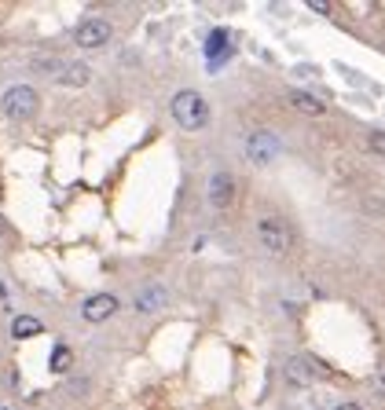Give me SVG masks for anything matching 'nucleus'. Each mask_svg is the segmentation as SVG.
<instances>
[{"instance_id": "obj_1", "label": "nucleus", "mask_w": 385, "mask_h": 410, "mask_svg": "<svg viewBox=\"0 0 385 410\" xmlns=\"http://www.w3.org/2000/svg\"><path fill=\"white\" fill-rule=\"evenodd\" d=\"M169 114H173V121L184 128V132H202L205 125H210V103L202 100V92L195 88H180L173 95V103H169Z\"/></svg>"}, {"instance_id": "obj_2", "label": "nucleus", "mask_w": 385, "mask_h": 410, "mask_svg": "<svg viewBox=\"0 0 385 410\" xmlns=\"http://www.w3.org/2000/svg\"><path fill=\"white\" fill-rule=\"evenodd\" d=\"M0 110L8 121H34L41 110V95L34 85H8L0 95Z\"/></svg>"}, {"instance_id": "obj_3", "label": "nucleus", "mask_w": 385, "mask_h": 410, "mask_svg": "<svg viewBox=\"0 0 385 410\" xmlns=\"http://www.w3.org/2000/svg\"><path fill=\"white\" fill-rule=\"evenodd\" d=\"M257 242H261L268 253L283 257V253L294 250V227L286 224L283 217H261L257 220Z\"/></svg>"}, {"instance_id": "obj_4", "label": "nucleus", "mask_w": 385, "mask_h": 410, "mask_svg": "<svg viewBox=\"0 0 385 410\" xmlns=\"http://www.w3.org/2000/svg\"><path fill=\"white\" fill-rule=\"evenodd\" d=\"M279 154H283V139L276 132H264V128H261V132H253L246 139V161H250V165H257V169L276 165Z\"/></svg>"}, {"instance_id": "obj_5", "label": "nucleus", "mask_w": 385, "mask_h": 410, "mask_svg": "<svg viewBox=\"0 0 385 410\" xmlns=\"http://www.w3.org/2000/svg\"><path fill=\"white\" fill-rule=\"evenodd\" d=\"M110 37H114V26H110L107 19H100V15H92V19H81V26L74 29V44L85 48V52L110 44Z\"/></svg>"}, {"instance_id": "obj_6", "label": "nucleus", "mask_w": 385, "mask_h": 410, "mask_svg": "<svg viewBox=\"0 0 385 410\" xmlns=\"http://www.w3.org/2000/svg\"><path fill=\"white\" fill-rule=\"evenodd\" d=\"M121 308V301L114 297V293H92V297L81 304V319L88 322V326H100V322H107L114 311Z\"/></svg>"}, {"instance_id": "obj_7", "label": "nucleus", "mask_w": 385, "mask_h": 410, "mask_svg": "<svg viewBox=\"0 0 385 410\" xmlns=\"http://www.w3.org/2000/svg\"><path fill=\"white\" fill-rule=\"evenodd\" d=\"M205 194H210V205L217 209V212H224V209H231L235 205V176L231 172H213L210 176V191H205Z\"/></svg>"}, {"instance_id": "obj_8", "label": "nucleus", "mask_w": 385, "mask_h": 410, "mask_svg": "<svg viewBox=\"0 0 385 410\" xmlns=\"http://www.w3.org/2000/svg\"><path fill=\"white\" fill-rule=\"evenodd\" d=\"M166 304H169V289H166L162 282H151V286H143V289L136 293V301H133L136 315H154V311H162Z\"/></svg>"}, {"instance_id": "obj_9", "label": "nucleus", "mask_w": 385, "mask_h": 410, "mask_svg": "<svg viewBox=\"0 0 385 410\" xmlns=\"http://www.w3.org/2000/svg\"><path fill=\"white\" fill-rule=\"evenodd\" d=\"M52 81L62 85V88H85L92 81V70H88V62H59V70L52 74Z\"/></svg>"}, {"instance_id": "obj_10", "label": "nucleus", "mask_w": 385, "mask_h": 410, "mask_svg": "<svg viewBox=\"0 0 385 410\" xmlns=\"http://www.w3.org/2000/svg\"><path fill=\"white\" fill-rule=\"evenodd\" d=\"M283 381L290 385L294 392H304V388H312V370H309V363H304L301 355L286 359V367H283Z\"/></svg>"}, {"instance_id": "obj_11", "label": "nucleus", "mask_w": 385, "mask_h": 410, "mask_svg": "<svg viewBox=\"0 0 385 410\" xmlns=\"http://www.w3.org/2000/svg\"><path fill=\"white\" fill-rule=\"evenodd\" d=\"M286 100H290V107H294L297 114H304V118H323V114H327V103L319 100L316 92H301V88H294L290 95H286Z\"/></svg>"}, {"instance_id": "obj_12", "label": "nucleus", "mask_w": 385, "mask_h": 410, "mask_svg": "<svg viewBox=\"0 0 385 410\" xmlns=\"http://www.w3.org/2000/svg\"><path fill=\"white\" fill-rule=\"evenodd\" d=\"M44 334V322L37 315H15L11 319V337L15 341H29V337H41Z\"/></svg>"}, {"instance_id": "obj_13", "label": "nucleus", "mask_w": 385, "mask_h": 410, "mask_svg": "<svg viewBox=\"0 0 385 410\" xmlns=\"http://www.w3.org/2000/svg\"><path fill=\"white\" fill-rule=\"evenodd\" d=\"M70 367H74V348H70V344H55L52 359H48V370H52V374H67Z\"/></svg>"}, {"instance_id": "obj_14", "label": "nucleus", "mask_w": 385, "mask_h": 410, "mask_svg": "<svg viewBox=\"0 0 385 410\" xmlns=\"http://www.w3.org/2000/svg\"><path fill=\"white\" fill-rule=\"evenodd\" d=\"M367 146H371L374 154H381V158H385V132H381V128H374V132L367 136Z\"/></svg>"}, {"instance_id": "obj_15", "label": "nucleus", "mask_w": 385, "mask_h": 410, "mask_svg": "<svg viewBox=\"0 0 385 410\" xmlns=\"http://www.w3.org/2000/svg\"><path fill=\"white\" fill-rule=\"evenodd\" d=\"M312 11H319V15H327V11H330V4H327V0H312Z\"/></svg>"}, {"instance_id": "obj_16", "label": "nucleus", "mask_w": 385, "mask_h": 410, "mask_svg": "<svg viewBox=\"0 0 385 410\" xmlns=\"http://www.w3.org/2000/svg\"><path fill=\"white\" fill-rule=\"evenodd\" d=\"M334 410H363V406H360V403H338Z\"/></svg>"}, {"instance_id": "obj_17", "label": "nucleus", "mask_w": 385, "mask_h": 410, "mask_svg": "<svg viewBox=\"0 0 385 410\" xmlns=\"http://www.w3.org/2000/svg\"><path fill=\"white\" fill-rule=\"evenodd\" d=\"M0 235H11V227H8V220L0 217Z\"/></svg>"}]
</instances>
